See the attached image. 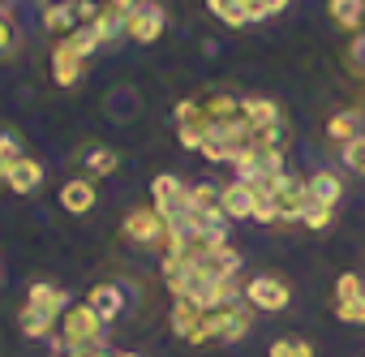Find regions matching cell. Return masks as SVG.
Wrapping results in <instances>:
<instances>
[{"label": "cell", "mask_w": 365, "mask_h": 357, "mask_svg": "<svg viewBox=\"0 0 365 357\" xmlns=\"http://www.w3.org/2000/svg\"><path fill=\"white\" fill-rule=\"evenodd\" d=\"M150 194H155V211L163 216V224H180V220H190L194 211V198H190V186L180 181V176L163 172L150 181Z\"/></svg>", "instance_id": "obj_1"}, {"label": "cell", "mask_w": 365, "mask_h": 357, "mask_svg": "<svg viewBox=\"0 0 365 357\" xmlns=\"http://www.w3.org/2000/svg\"><path fill=\"white\" fill-rule=\"evenodd\" d=\"M245 301H250L254 310H267V314H275V310H288V301H292V288H288L279 276H254V280L245 284Z\"/></svg>", "instance_id": "obj_2"}, {"label": "cell", "mask_w": 365, "mask_h": 357, "mask_svg": "<svg viewBox=\"0 0 365 357\" xmlns=\"http://www.w3.org/2000/svg\"><path fill=\"white\" fill-rule=\"evenodd\" d=\"M267 198L275 203L279 220H301V211H305V203H309V181H301V176H288V172H284Z\"/></svg>", "instance_id": "obj_3"}, {"label": "cell", "mask_w": 365, "mask_h": 357, "mask_svg": "<svg viewBox=\"0 0 365 357\" xmlns=\"http://www.w3.org/2000/svg\"><path fill=\"white\" fill-rule=\"evenodd\" d=\"M99 331H103V318L82 301V306H69L65 310V318H61V340L65 344H82V340H99Z\"/></svg>", "instance_id": "obj_4"}, {"label": "cell", "mask_w": 365, "mask_h": 357, "mask_svg": "<svg viewBox=\"0 0 365 357\" xmlns=\"http://www.w3.org/2000/svg\"><path fill=\"white\" fill-rule=\"evenodd\" d=\"M163 26H168V18L159 9V0H138L133 14H129V39L133 44H155L163 35Z\"/></svg>", "instance_id": "obj_5"}, {"label": "cell", "mask_w": 365, "mask_h": 357, "mask_svg": "<svg viewBox=\"0 0 365 357\" xmlns=\"http://www.w3.org/2000/svg\"><path fill=\"white\" fill-rule=\"evenodd\" d=\"M163 233H168V224L155 207H138L125 216V237L138 246H163Z\"/></svg>", "instance_id": "obj_6"}, {"label": "cell", "mask_w": 365, "mask_h": 357, "mask_svg": "<svg viewBox=\"0 0 365 357\" xmlns=\"http://www.w3.org/2000/svg\"><path fill=\"white\" fill-rule=\"evenodd\" d=\"M254 211H258V190L250 181L224 186V216L228 220H254Z\"/></svg>", "instance_id": "obj_7"}, {"label": "cell", "mask_w": 365, "mask_h": 357, "mask_svg": "<svg viewBox=\"0 0 365 357\" xmlns=\"http://www.w3.org/2000/svg\"><path fill=\"white\" fill-rule=\"evenodd\" d=\"M5 186H9L14 194H35V190L43 186V164L31 159V155H22V159L5 172Z\"/></svg>", "instance_id": "obj_8"}, {"label": "cell", "mask_w": 365, "mask_h": 357, "mask_svg": "<svg viewBox=\"0 0 365 357\" xmlns=\"http://www.w3.org/2000/svg\"><path fill=\"white\" fill-rule=\"evenodd\" d=\"M26 306L43 310V314H52V318H65V310H69V293L56 288V284H48V280H39V284H31Z\"/></svg>", "instance_id": "obj_9"}, {"label": "cell", "mask_w": 365, "mask_h": 357, "mask_svg": "<svg viewBox=\"0 0 365 357\" xmlns=\"http://www.w3.org/2000/svg\"><path fill=\"white\" fill-rule=\"evenodd\" d=\"M82 69H86V61L78 52H69L65 44L52 48V78H56V86H78L82 82Z\"/></svg>", "instance_id": "obj_10"}, {"label": "cell", "mask_w": 365, "mask_h": 357, "mask_svg": "<svg viewBox=\"0 0 365 357\" xmlns=\"http://www.w3.org/2000/svg\"><path fill=\"white\" fill-rule=\"evenodd\" d=\"M61 207L69 216H86L95 207V186H91V176H78V181L61 186Z\"/></svg>", "instance_id": "obj_11"}, {"label": "cell", "mask_w": 365, "mask_h": 357, "mask_svg": "<svg viewBox=\"0 0 365 357\" xmlns=\"http://www.w3.org/2000/svg\"><path fill=\"white\" fill-rule=\"evenodd\" d=\"M86 306H91L103 323H112V318L125 310V293H120L116 284H95V288H91V297H86Z\"/></svg>", "instance_id": "obj_12"}, {"label": "cell", "mask_w": 365, "mask_h": 357, "mask_svg": "<svg viewBox=\"0 0 365 357\" xmlns=\"http://www.w3.org/2000/svg\"><path fill=\"white\" fill-rule=\"evenodd\" d=\"M43 31H48V35H56V39H65V35H73V31H78L73 0H52V5L43 9Z\"/></svg>", "instance_id": "obj_13"}, {"label": "cell", "mask_w": 365, "mask_h": 357, "mask_svg": "<svg viewBox=\"0 0 365 357\" xmlns=\"http://www.w3.org/2000/svg\"><path fill=\"white\" fill-rule=\"evenodd\" d=\"M241 112H245V121H250L254 129H267V125L284 121V116H279V104H275V99H262V95H245V99H241Z\"/></svg>", "instance_id": "obj_14"}, {"label": "cell", "mask_w": 365, "mask_h": 357, "mask_svg": "<svg viewBox=\"0 0 365 357\" xmlns=\"http://www.w3.org/2000/svg\"><path fill=\"white\" fill-rule=\"evenodd\" d=\"M327 14H331L335 26L361 31V26H365V0H327Z\"/></svg>", "instance_id": "obj_15"}, {"label": "cell", "mask_w": 365, "mask_h": 357, "mask_svg": "<svg viewBox=\"0 0 365 357\" xmlns=\"http://www.w3.org/2000/svg\"><path fill=\"white\" fill-rule=\"evenodd\" d=\"M207 112H211V125H232V121H241L245 112H241V99L237 95H228V91H215V95H207V104H202Z\"/></svg>", "instance_id": "obj_16"}, {"label": "cell", "mask_w": 365, "mask_h": 357, "mask_svg": "<svg viewBox=\"0 0 365 357\" xmlns=\"http://www.w3.org/2000/svg\"><path fill=\"white\" fill-rule=\"evenodd\" d=\"M202 314H207L202 306H194V301H185V297H176V301H172V331H176L180 340H190L194 327L202 323Z\"/></svg>", "instance_id": "obj_17"}, {"label": "cell", "mask_w": 365, "mask_h": 357, "mask_svg": "<svg viewBox=\"0 0 365 357\" xmlns=\"http://www.w3.org/2000/svg\"><path fill=\"white\" fill-rule=\"evenodd\" d=\"M18 323H22V336H31V340H43V336H48V340H52L61 318H52V314H43V310H35V306H22Z\"/></svg>", "instance_id": "obj_18"}, {"label": "cell", "mask_w": 365, "mask_h": 357, "mask_svg": "<svg viewBox=\"0 0 365 357\" xmlns=\"http://www.w3.org/2000/svg\"><path fill=\"white\" fill-rule=\"evenodd\" d=\"M339 194H344V181H339L335 172H314V176H309V198H314V203L335 207V203H339Z\"/></svg>", "instance_id": "obj_19"}, {"label": "cell", "mask_w": 365, "mask_h": 357, "mask_svg": "<svg viewBox=\"0 0 365 357\" xmlns=\"http://www.w3.org/2000/svg\"><path fill=\"white\" fill-rule=\"evenodd\" d=\"M116 151L112 146H91L86 155H82V168H86V176H91V181H95V176H112L116 172Z\"/></svg>", "instance_id": "obj_20"}, {"label": "cell", "mask_w": 365, "mask_h": 357, "mask_svg": "<svg viewBox=\"0 0 365 357\" xmlns=\"http://www.w3.org/2000/svg\"><path fill=\"white\" fill-rule=\"evenodd\" d=\"M61 44H65L69 52H78L82 61H91V56H95V48H103V39H99V31H95V26H78V31H73V35H65Z\"/></svg>", "instance_id": "obj_21"}, {"label": "cell", "mask_w": 365, "mask_h": 357, "mask_svg": "<svg viewBox=\"0 0 365 357\" xmlns=\"http://www.w3.org/2000/svg\"><path fill=\"white\" fill-rule=\"evenodd\" d=\"M327 134H331V138H335L339 146H344V142H352V138L361 134V112H352V108H348V112H339V116H331V125H327Z\"/></svg>", "instance_id": "obj_22"}, {"label": "cell", "mask_w": 365, "mask_h": 357, "mask_svg": "<svg viewBox=\"0 0 365 357\" xmlns=\"http://www.w3.org/2000/svg\"><path fill=\"white\" fill-rule=\"evenodd\" d=\"M207 5H211V14H215L220 22H228V26H245V22H250L245 0H207Z\"/></svg>", "instance_id": "obj_23"}, {"label": "cell", "mask_w": 365, "mask_h": 357, "mask_svg": "<svg viewBox=\"0 0 365 357\" xmlns=\"http://www.w3.org/2000/svg\"><path fill=\"white\" fill-rule=\"evenodd\" d=\"M18 159H22V146H18V138H14V134H0V186H5V172H9Z\"/></svg>", "instance_id": "obj_24"}, {"label": "cell", "mask_w": 365, "mask_h": 357, "mask_svg": "<svg viewBox=\"0 0 365 357\" xmlns=\"http://www.w3.org/2000/svg\"><path fill=\"white\" fill-rule=\"evenodd\" d=\"M271 357H314V348H309V340H292V336H284V340L271 344Z\"/></svg>", "instance_id": "obj_25"}, {"label": "cell", "mask_w": 365, "mask_h": 357, "mask_svg": "<svg viewBox=\"0 0 365 357\" xmlns=\"http://www.w3.org/2000/svg\"><path fill=\"white\" fill-rule=\"evenodd\" d=\"M339 155H344V164H348L352 172H361V176H365V134H356L352 142H344V151H339Z\"/></svg>", "instance_id": "obj_26"}, {"label": "cell", "mask_w": 365, "mask_h": 357, "mask_svg": "<svg viewBox=\"0 0 365 357\" xmlns=\"http://www.w3.org/2000/svg\"><path fill=\"white\" fill-rule=\"evenodd\" d=\"M331 211H335V207H327V203H314V198H309V203H305V211H301V224H309V228H327V224H331Z\"/></svg>", "instance_id": "obj_27"}, {"label": "cell", "mask_w": 365, "mask_h": 357, "mask_svg": "<svg viewBox=\"0 0 365 357\" xmlns=\"http://www.w3.org/2000/svg\"><path fill=\"white\" fill-rule=\"evenodd\" d=\"M361 293H365V284H361L356 271H344V276L335 280V301H352V297H361Z\"/></svg>", "instance_id": "obj_28"}, {"label": "cell", "mask_w": 365, "mask_h": 357, "mask_svg": "<svg viewBox=\"0 0 365 357\" xmlns=\"http://www.w3.org/2000/svg\"><path fill=\"white\" fill-rule=\"evenodd\" d=\"M335 314H339V323H365V293L352 301H335Z\"/></svg>", "instance_id": "obj_29"}, {"label": "cell", "mask_w": 365, "mask_h": 357, "mask_svg": "<svg viewBox=\"0 0 365 357\" xmlns=\"http://www.w3.org/2000/svg\"><path fill=\"white\" fill-rule=\"evenodd\" d=\"M99 14H103L99 0H73V18H78V26H95Z\"/></svg>", "instance_id": "obj_30"}, {"label": "cell", "mask_w": 365, "mask_h": 357, "mask_svg": "<svg viewBox=\"0 0 365 357\" xmlns=\"http://www.w3.org/2000/svg\"><path fill=\"white\" fill-rule=\"evenodd\" d=\"M245 14H250V22H262V18H271L279 9H275V0H245Z\"/></svg>", "instance_id": "obj_31"}, {"label": "cell", "mask_w": 365, "mask_h": 357, "mask_svg": "<svg viewBox=\"0 0 365 357\" xmlns=\"http://www.w3.org/2000/svg\"><path fill=\"white\" fill-rule=\"evenodd\" d=\"M14 48V26H9V18H0V52H9Z\"/></svg>", "instance_id": "obj_32"}, {"label": "cell", "mask_w": 365, "mask_h": 357, "mask_svg": "<svg viewBox=\"0 0 365 357\" xmlns=\"http://www.w3.org/2000/svg\"><path fill=\"white\" fill-rule=\"evenodd\" d=\"M275 9H279V14H284V9H288V0H275Z\"/></svg>", "instance_id": "obj_33"}, {"label": "cell", "mask_w": 365, "mask_h": 357, "mask_svg": "<svg viewBox=\"0 0 365 357\" xmlns=\"http://www.w3.org/2000/svg\"><path fill=\"white\" fill-rule=\"evenodd\" d=\"M112 357H138V353H112Z\"/></svg>", "instance_id": "obj_34"}, {"label": "cell", "mask_w": 365, "mask_h": 357, "mask_svg": "<svg viewBox=\"0 0 365 357\" xmlns=\"http://www.w3.org/2000/svg\"><path fill=\"white\" fill-rule=\"evenodd\" d=\"M99 5H108V0H99Z\"/></svg>", "instance_id": "obj_35"}]
</instances>
